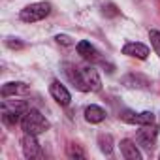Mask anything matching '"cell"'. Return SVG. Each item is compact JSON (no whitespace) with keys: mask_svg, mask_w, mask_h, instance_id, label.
Wrapping results in <instances>:
<instances>
[{"mask_svg":"<svg viewBox=\"0 0 160 160\" xmlns=\"http://www.w3.org/2000/svg\"><path fill=\"white\" fill-rule=\"evenodd\" d=\"M4 43H6L10 49H23V47H25V43H23L19 38H13V36L6 38V40H4Z\"/></svg>","mask_w":160,"mask_h":160,"instance_id":"obj_18","label":"cell"},{"mask_svg":"<svg viewBox=\"0 0 160 160\" xmlns=\"http://www.w3.org/2000/svg\"><path fill=\"white\" fill-rule=\"evenodd\" d=\"M21 149H23L25 158H36V156H40V151H42L40 149V143H38V139H36L34 134H25L23 136Z\"/></svg>","mask_w":160,"mask_h":160,"instance_id":"obj_7","label":"cell"},{"mask_svg":"<svg viewBox=\"0 0 160 160\" xmlns=\"http://www.w3.org/2000/svg\"><path fill=\"white\" fill-rule=\"evenodd\" d=\"M98 147H100V151L104 152V154H111L113 152V136L111 134H100L98 136Z\"/></svg>","mask_w":160,"mask_h":160,"instance_id":"obj_14","label":"cell"},{"mask_svg":"<svg viewBox=\"0 0 160 160\" xmlns=\"http://www.w3.org/2000/svg\"><path fill=\"white\" fill-rule=\"evenodd\" d=\"M119 117H121L124 122H128V124H138V126L152 124V122H154V113H152V111H141V113H136V111L124 109V111H121Z\"/></svg>","mask_w":160,"mask_h":160,"instance_id":"obj_5","label":"cell"},{"mask_svg":"<svg viewBox=\"0 0 160 160\" xmlns=\"http://www.w3.org/2000/svg\"><path fill=\"white\" fill-rule=\"evenodd\" d=\"M55 42L57 43H60V45H64V47H70V45H73L75 42H73V38L72 36H68V34H57L55 36Z\"/></svg>","mask_w":160,"mask_h":160,"instance_id":"obj_17","label":"cell"},{"mask_svg":"<svg viewBox=\"0 0 160 160\" xmlns=\"http://www.w3.org/2000/svg\"><path fill=\"white\" fill-rule=\"evenodd\" d=\"M149 40H151L152 51L160 57V32H158V30H151V32H149Z\"/></svg>","mask_w":160,"mask_h":160,"instance_id":"obj_15","label":"cell"},{"mask_svg":"<svg viewBox=\"0 0 160 160\" xmlns=\"http://www.w3.org/2000/svg\"><path fill=\"white\" fill-rule=\"evenodd\" d=\"M66 152H68V156L70 158H85V152L81 151V147L79 145H68V149H66Z\"/></svg>","mask_w":160,"mask_h":160,"instance_id":"obj_16","label":"cell"},{"mask_svg":"<svg viewBox=\"0 0 160 160\" xmlns=\"http://www.w3.org/2000/svg\"><path fill=\"white\" fill-rule=\"evenodd\" d=\"M49 92H51L53 100H55L57 104H60V106H68V104L72 102V94L68 92V89L58 81V79L51 81V85H49Z\"/></svg>","mask_w":160,"mask_h":160,"instance_id":"obj_6","label":"cell"},{"mask_svg":"<svg viewBox=\"0 0 160 160\" xmlns=\"http://www.w3.org/2000/svg\"><path fill=\"white\" fill-rule=\"evenodd\" d=\"M28 92V85L23 83V81H10V83H4L2 85V98H10V96H19V94H27Z\"/></svg>","mask_w":160,"mask_h":160,"instance_id":"obj_9","label":"cell"},{"mask_svg":"<svg viewBox=\"0 0 160 160\" xmlns=\"http://www.w3.org/2000/svg\"><path fill=\"white\" fill-rule=\"evenodd\" d=\"M51 10H53L51 2H34V4H28L21 10L19 19L23 23H38V21L45 19L51 13Z\"/></svg>","mask_w":160,"mask_h":160,"instance_id":"obj_3","label":"cell"},{"mask_svg":"<svg viewBox=\"0 0 160 160\" xmlns=\"http://www.w3.org/2000/svg\"><path fill=\"white\" fill-rule=\"evenodd\" d=\"M156 138H158V126L152 122V124H143L138 132H136V141L138 145H141L145 151H152L154 149V143H156Z\"/></svg>","mask_w":160,"mask_h":160,"instance_id":"obj_4","label":"cell"},{"mask_svg":"<svg viewBox=\"0 0 160 160\" xmlns=\"http://www.w3.org/2000/svg\"><path fill=\"white\" fill-rule=\"evenodd\" d=\"M122 85L128 89H149V79L139 73H128L122 77Z\"/></svg>","mask_w":160,"mask_h":160,"instance_id":"obj_12","label":"cell"},{"mask_svg":"<svg viewBox=\"0 0 160 160\" xmlns=\"http://www.w3.org/2000/svg\"><path fill=\"white\" fill-rule=\"evenodd\" d=\"M104 119H106V111H104L100 106L91 104V106L85 108V121H87V122H91V124H100Z\"/></svg>","mask_w":160,"mask_h":160,"instance_id":"obj_13","label":"cell"},{"mask_svg":"<svg viewBox=\"0 0 160 160\" xmlns=\"http://www.w3.org/2000/svg\"><path fill=\"white\" fill-rule=\"evenodd\" d=\"M122 55L126 57H132V58H139V60H145L149 57V47L139 43V42H128L124 43L122 47Z\"/></svg>","mask_w":160,"mask_h":160,"instance_id":"obj_8","label":"cell"},{"mask_svg":"<svg viewBox=\"0 0 160 160\" xmlns=\"http://www.w3.org/2000/svg\"><path fill=\"white\" fill-rule=\"evenodd\" d=\"M119 147H121L122 158H126V160H141V152H139V149L136 147V143L132 139H121Z\"/></svg>","mask_w":160,"mask_h":160,"instance_id":"obj_11","label":"cell"},{"mask_svg":"<svg viewBox=\"0 0 160 160\" xmlns=\"http://www.w3.org/2000/svg\"><path fill=\"white\" fill-rule=\"evenodd\" d=\"M75 49H77L79 55H81L85 60H89V62H98V60H100V53H98V49H96L91 42H87V40L79 42V43L75 45Z\"/></svg>","mask_w":160,"mask_h":160,"instance_id":"obj_10","label":"cell"},{"mask_svg":"<svg viewBox=\"0 0 160 160\" xmlns=\"http://www.w3.org/2000/svg\"><path fill=\"white\" fill-rule=\"evenodd\" d=\"M64 73L68 77V81L81 92H98L102 89V79L98 75V72L92 66H83L79 68L75 64L66 62L64 66Z\"/></svg>","mask_w":160,"mask_h":160,"instance_id":"obj_1","label":"cell"},{"mask_svg":"<svg viewBox=\"0 0 160 160\" xmlns=\"http://www.w3.org/2000/svg\"><path fill=\"white\" fill-rule=\"evenodd\" d=\"M49 121L38 111V109H34V108H28L27 109V113L23 115V119H21V128H23V132L25 134H34V136H40V134H43V132H47L49 130Z\"/></svg>","mask_w":160,"mask_h":160,"instance_id":"obj_2","label":"cell"},{"mask_svg":"<svg viewBox=\"0 0 160 160\" xmlns=\"http://www.w3.org/2000/svg\"><path fill=\"white\" fill-rule=\"evenodd\" d=\"M102 10H104V15H111V17L119 15V10H117V6H115V4H111V2L104 4V6H102Z\"/></svg>","mask_w":160,"mask_h":160,"instance_id":"obj_19","label":"cell"}]
</instances>
